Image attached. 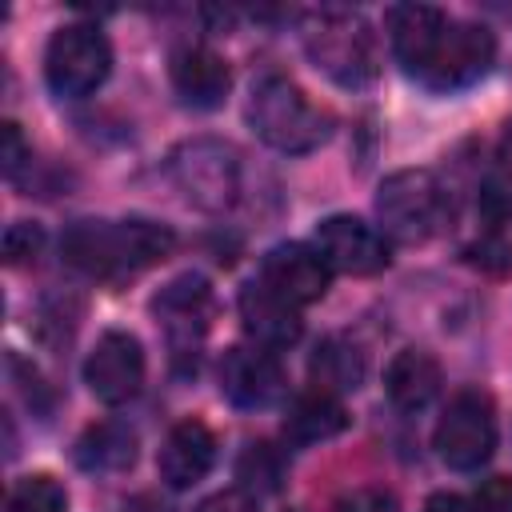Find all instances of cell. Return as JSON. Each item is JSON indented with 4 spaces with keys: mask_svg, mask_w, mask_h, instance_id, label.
<instances>
[{
    "mask_svg": "<svg viewBox=\"0 0 512 512\" xmlns=\"http://www.w3.org/2000/svg\"><path fill=\"white\" fill-rule=\"evenodd\" d=\"M216 464V436L204 420H180L172 424V432L164 436L160 444V456H156V472L168 488L184 492L192 484H200Z\"/></svg>",
    "mask_w": 512,
    "mask_h": 512,
    "instance_id": "14",
    "label": "cell"
},
{
    "mask_svg": "<svg viewBox=\"0 0 512 512\" xmlns=\"http://www.w3.org/2000/svg\"><path fill=\"white\" fill-rule=\"evenodd\" d=\"M168 76H172V88L184 104L192 108H220L228 88H232V68L228 60L208 48V44H184L172 52V64H168Z\"/></svg>",
    "mask_w": 512,
    "mask_h": 512,
    "instance_id": "15",
    "label": "cell"
},
{
    "mask_svg": "<svg viewBox=\"0 0 512 512\" xmlns=\"http://www.w3.org/2000/svg\"><path fill=\"white\" fill-rule=\"evenodd\" d=\"M168 176L176 184V192L196 204L200 212H228L240 196V152L228 140L216 136H196L172 148L168 156Z\"/></svg>",
    "mask_w": 512,
    "mask_h": 512,
    "instance_id": "5",
    "label": "cell"
},
{
    "mask_svg": "<svg viewBox=\"0 0 512 512\" xmlns=\"http://www.w3.org/2000/svg\"><path fill=\"white\" fill-rule=\"evenodd\" d=\"M40 248H44V232H40V224H32V220H16V224H8V232H4V260H8L12 268H20V264H36Z\"/></svg>",
    "mask_w": 512,
    "mask_h": 512,
    "instance_id": "24",
    "label": "cell"
},
{
    "mask_svg": "<svg viewBox=\"0 0 512 512\" xmlns=\"http://www.w3.org/2000/svg\"><path fill=\"white\" fill-rule=\"evenodd\" d=\"M472 512H512V480L508 476L484 480L472 496Z\"/></svg>",
    "mask_w": 512,
    "mask_h": 512,
    "instance_id": "26",
    "label": "cell"
},
{
    "mask_svg": "<svg viewBox=\"0 0 512 512\" xmlns=\"http://www.w3.org/2000/svg\"><path fill=\"white\" fill-rule=\"evenodd\" d=\"M128 512H172L168 504H160L156 496H136L132 504H128Z\"/></svg>",
    "mask_w": 512,
    "mask_h": 512,
    "instance_id": "31",
    "label": "cell"
},
{
    "mask_svg": "<svg viewBox=\"0 0 512 512\" xmlns=\"http://www.w3.org/2000/svg\"><path fill=\"white\" fill-rule=\"evenodd\" d=\"M444 376H440V364L432 352L424 348H404L392 356L388 372H384V392L388 400L400 408V412H424L436 392H440Z\"/></svg>",
    "mask_w": 512,
    "mask_h": 512,
    "instance_id": "18",
    "label": "cell"
},
{
    "mask_svg": "<svg viewBox=\"0 0 512 512\" xmlns=\"http://www.w3.org/2000/svg\"><path fill=\"white\" fill-rule=\"evenodd\" d=\"M236 308H240L244 332H248L252 344H260V348H272V352H276V348H288V344H296L300 332H304V320H300L296 304H288L284 296H276V292L264 288L260 280H248V284L240 288Z\"/></svg>",
    "mask_w": 512,
    "mask_h": 512,
    "instance_id": "16",
    "label": "cell"
},
{
    "mask_svg": "<svg viewBox=\"0 0 512 512\" xmlns=\"http://www.w3.org/2000/svg\"><path fill=\"white\" fill-rule=\"evenodd\" d=\"M172 248V228L156 220H76L60 240L64 260L104 284L140 276L144 268L172 256Z\"/></svg>",
    "mask_w": 512,
    "mask_h": 512,
    "instance_id": "1",
    "label": "cell"
},
{
    "mask_svg": "<svg viewBox=\"0 0 512 512\" xmlns=\"http://www.w3.org/2000/svg\"><path fill=\"white\" fill-rule=\"evenodd\" d=\"M496 156H500V168L512 176V120H508L504 132H500V148H496Z\"/></svg>",
    "mask_w": 512,
    "mask_h": 512,
    "instance_id": "30",
    "label": "cell"
},
{
    "mask_svg": "<svg viewBox=\"0 0 512 512\" xmlns=\"http://www.w3.org/2000/svg\"><path fill=\"white\" fill-rule=\"evenodd\" d=\"M436 456L456 472H476L496 452V408L492 396L480 388H460L444 404L436 432H432Z\"/></svg>",
    "mask_w": 512,
    "mask_h": 512,
    "instance_id": "7",
    "label": "cell"
},
{
    "mask_svg": "<svg viewBox=\"0 0 512 512\" xmlns=\"http://www.w3.org/2000/svg\"><path fill=\"white\" fill-rule=\"evenodd\" d=\"M136 432L128 428V424H120V420H100V424H92L80 440H76V448H72V456H76V464L84 468V472H124V468H132L136 464Z\"/></svg>",
    "mask_w": 512,
    "mask_h": 512,
    "instance_id": "20",
    "label": "cell"
},
{
    "mask_svg": "<svg viewBox=\"0 0 512 512\" xmlns=\"http://www.w3.org/2000/svg\"><path fill=\"white\" fill-rule=\"evenodd\" d=\"M212 312H216L212 284L196 272H184V276L168 280L152 296V316H156V324H160V332H164V340L176 356H196L200 340L212 328Z\"/></svg>",
    "mask_w": 512,
    "mask_h": 512,
    "instance_id": "9",
    "label": "cell"
},
{
    "mask_svg": "<svg viewBox=\"0 0 512 512\" xmlns=\"http://www.w3.org/2000/svg\"><path fill=\"white\" fill-rule=\"evenodd\" d=\"M112 72V44L92 24H64L44 48V80L60 100L92 96Z\"/></svg>",
    "mask_w": 512,
    "mask_h": 512,
    "instance_id": "6",
    "label": "cell"
},
{
    "mask_svg": "<svg viewBox=\"0 0 512 512\" xmlns=\"http://www.w3.org/2000/svg\"><path fill=\"white\" fill-rule=\"evenodd\" d=\"M236 480L240 488L252 496V492H280L284 484V456L272 448V444H248L244 456L236 460Z\"/></svg>",
    "mask_w": 512,
    "mask_h": 512,
    "instance_id": "22",
    "label": "cell"
},
{
    "mask_svg": "<svg viewBox=\"0 0 512 512\" xmlns=\"http://www.w3.org/2000/svg\"><path fill=\"white\" fill-rule=\"evenodd\" d=\"M64 508H68V492L48 472L16 480L8 488V500H4V512H64Z\"/></svg>",
    "mask_w": 512,
    "mask_h": 512,
    "instance_id": "23",
    "label": "cell"
},
{
    "mask_svg": "<svg viewBox=\"0 0 512 512\" xmlns=\"http://www.w3.org/2000/svg\"><path fill=\"white\" fill-rule=\"evenodd\" d=\"M380 232L400 244H424L452 220V196L428 168L392 172L376 192Z\"/></svg>",
    "mask_w": 512,
    "mask_h": 512,
    "instance_id": "4",
    "label": "cell"
},
{
    "mask_svg": "<svg viewBox=\"0 0 512 512\" xmlns=\"http://www.w3.org/2000/svg\"><path fill=\"white\" fill-rule=\"evenodd\" d=\"M84 384L100 404H128L144 384V348L132 332H104L88 360H84Z\"/></svg>",
    "mask_w": 512,
    "mask_h": 512,
    "instance_id": "10",
    "label": "cell"
},
{
    "mask_svg": "<svg viewBox=\"0 0 512 512\" xmlns=\"http://www.w3.org/2000/svg\"><path fill=\"white\" fill-rule=\"evenodd\" d=\"M492 60H496V36L484 24L448 20L432 44L424 68L416 72V80L432 92H460V88L476 84L492 68Z\"/></svg>",
    "mask_w": 512,
    "mask_h": 512,
    "instance_id": "8",
    "label": "cell"
},
{
    "mask_svg": "<svg viewBox=\"0 0 512 512\" xmlns=\"http://www.w3.org/2000/svg\"><path fill=\"white\" fill-rule=\"evenodd\" d=\"M336 508H340V512H400V508H396V496H392L388 488H376V484L344 492Z\"/></svg>",
    "mask_w": 512,
    "mask_h": 512,
    "instance_id": "25",
    "label": "cell"
},
{
    "mask_svg": "<svg viewBox=\"0 0 512 512\" xmlns=\"http://www.w3.org/2000/svg\"><path fill=\"white\" fill-rule=\"evenodd\" d=\"M384 24H388V40H392V56L400 60V68L408 76H416L436 44V36L444 32L448 16L440 8H428V4H392L384 12Z\"/></svg>",
    "mask_w": 512,
    "mask_h": 512,
    "instance_id": "17",
    "label": "cell"
},
{
    "mask_svg": "<svg viewBox=\"0 0 512 512\" xmlns=\"http://www.w3.org/2000/svg\"><path fill=\"white\" fill-rule=\"evenodd\" d=\"M344 428H348V408L340 404V396L320 392V388L300 392L284 412V436L292 444H320V440L340 436Z\"/></svg>",
    "mask_w": 512,
    "mask_h": 512,
    "instance_id": "19",
    "label": "cell"
},
{
    "mask_svg": "<svg viewBox=\"0 0 512 512\" xmlns=\"http://www.w3.org/2000/svg\"><path fill=\"white\" fill-rule=\"evenodd\" d=\"M332 272L344 276H376L388 268V240L380 228H372L360 216H328L316 224V244H312Z\"/></svg>",
    "mask_w": 512,
    "mask_h": 512,
    "instance_id": "11",
    "label": "cell"
},
{
    "mask_svg": "<svg viewBox=\"0 0 512 512\" xmlns=\"http://www.w3.org/2000/svg\"><path fill=\"white\" fill-rule=\"evenodd\" d=\"M196 512H260V508L244 488H224V492H212Z\"/></svg>",
    "mask_w": 512,
    "mask_h": 512,
    "instance_id": "28",
    "label": "cell"
},
{
    "mask_svg": "<svg viewBox=\"0 0 512 512\" xmlns=\"http://www.w3.org/2000/svg\"><path fill=\"white\" fill-rule=\"evenodd\" d=\"M0 160H4V176L8 180H16L20 176V168L32 160V148H28V140H24V132H20V124H4V152H0Z\"/></svg>",
    "mask_w": 512,
    "mask_h": 512,
    "instance_id": "27",
    "label": "cell"
},
{
    "mask_svg": "<svg viewBox=\"0 0 512 512\" xmlns=\"http://www.w3.org/2000/svg\"><path fill=\"white\" fill-rule=\"evenodd\" d=\"M304 56L340 88H368L380 76V40L360 12L320 8L300 20Z\"/></svg>",
    "mask_w": 512,
    "mask_h": 512,
    "instance_id": "2",
    "label": "cell"
},
{
    "mask_svg": "<svg viewBox=\"0 0 512 512\" xmlns=\"http://www.w3.org/2000/svg\"><path fill=\"white\" fill-rule=\"evenodd\" d=\"M424 512H472V500H464L456 492H436V496H428Z\"/></svg>",
    "mask_w": 512,
    "mask_h": 512,
    "instance_id": "29",
    "label": "cell"
},
{
    "mask_svg": "<svg viewBox=\"0 0 512 512\" xmlns=\"http://www.w3.org/2000/svg\"><path fill=\"white\" fill-rule=\"evenodd\" d=\"M220 392L236 408H268L284 392V368L272 348L236 344L220 360Z\"/></svg>",
    "mask_w": 512,
    "mask_h": 512,
    "instance_id": "12",
    "label": "cell"
},
{
    "mask_svg": "<svg viewBox=\"0 0 512 512\" xmlns=\"http://www.w3.org/2000/svg\"><path fill=\"white\" fill-rule=\"evenodd\" d=\"M308 372H312V388H320V392H332V396L356 392L364 380V352L344 336H328L316 344Z\"/></svg>",
    "mask_w": 512,
    "mask_h": 512,
    "instance_id": "21",
    "label": "cell"
},
{
    "mask_svg": "<svg viewBox=\"0 0 512 512\" xmlns=\"http://www.w3.org/2000/svg\"><path fill=\"white\" fill-rule=\"evenodd\" d=\"M256 280L264 288H272L276 296H284L288 304L304 308V304H316L328 292L332 268L308 244H276V248L264 252V264H260Z\"/></svg>",
    "mask_w": 512,
    "mask_h": 512,
    "instance_id": "13",
    "label": "cell"
},
{
    "mask_svg": "<svg viewBox=\"0 0 512 512\" xmlns=\"http://www.w3.org/2000/svg\"><path fill=\"white\" fill-rule=\"evenodd\" d=\"M248 124L252 132L288 156L312 152L332 136V112L320 108L296 80L264 76L248 96Z\"/></svg>",
    "mask_w": 512,
    "mask_h": 512,
    "instance_id": "3",
    "label": "cell"
}]
</instances>
